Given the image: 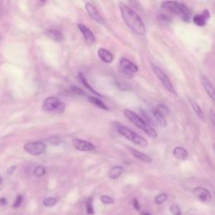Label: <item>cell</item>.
Masks as SVG:
<instances>
[{"mask_svg": "<svg viewBox=\"0 0 215 215\" xmlns=\"http://www.w3.org/2000/svg\"><path fill=\"white\" fill-rule=\"evenodd\" d=\"M140 215H150V213H147V212H144V213H140Z\"/></svg>", "mask_w": 215, "mask_h": 215, "instance_id": "obj_38", "label": "cell"}, {"mask_svg": "<svg viewBox=\"0 0 215 215\" xmlns=\"http://www.w3.org/2000/svg\"><path fill=\"white\" fill-rule=\"evenodd\" d=\"M190 103H191V106H192V108H193V111H194L195 113L197 114V116L200 119L203 120L204 114H203V110H202V108L200 107V105H199L197 102L193 101V100H192V99H190Z\"/></svg>", "mask_w": 215, "mask_h": 215, "instance_id": "obj_20", "label": "cell"}, {"mask_svg": "<svg viewBox=\"0 0 215 215\" xmlns=\"http://www.w3.org/2000/svg\"><path fill=\"white\" fill-rule=\"evenodd\" d=\"M128 149H129V151L131 152L132 155L135 158H137L138 160H141L143 162H146V163H150L152 161V159L148 155H146L145 153H143L141 151H139V150L134 149L132 147H128Z\"/></svg>", "mask_w": 215, "mask_h": 215, "instance_id": "obj_14", "label": "cell"}, {"mask_svg": "<svg viewBox=\"0 0 215 215\" xmlns=\"http://www.w3.org/2000/svg\"><path fill=\"white\" fill-rule=\"evenodd\" d=\"M201 82H202V84L203 86L204 90L210 97L212 101H214V89H213V86L211 82L204 76H201Z\"/></svg>", "mask_w": 215, "mask_h": 215, "instance_id": "obj_13", "label": "cell"}, {"mask_svg": "<svg viewBox=\"0 0 215 215\" xmlns=\"http://www.w3.org/2000/svg\"><path fill=\"white\" fill-rule=\"evenodd\" d=\"M173 156L180 160H185L188 157V152L182 146H176L173 149Z\"/></svg>", "mask_w": 215, "mask_h": 215, "instance_id": "obj_16", "label": "cell"}, {"mask_svg": "<svg viewBox=\"0 0 215 215\" xmlns=\"http://www.w3.org/2000/svg\"><path fill=\"white\" fill-rule=\"evenodd\" d=\"M88 101L91 102V103L94 104L95 106H97V107L99 108V109H103V110H109L108 106H106L104 102H102V101H101V100H100L99 99H98V98L94 97V96L88 97Z\"/></svg>", "mask_w": 215, "mask_h": 215, "instance_id": "obj_19", "label": "cell"}, {"mask_svg": "<svg viewBox=\"0 0 215 215\" xmlns=\"http://www.w3.org/2000/svg\"><path fill=\"white\" fill-rule=\"evenodd\" d=\"M72 91L74 92L75 93H77V94L86 96V92H85L82 89H81L80 88H77L76 86H72Z\"/></svg>", "mask_w": 215, "mask_h": 215, "instance_id": "obj_33", "label": "cell"}, {"mask_svg": "<svg viewBox=\"0 0 215 215\" xmlns=\"http://www.w3.org/2000/svg\"><path fill=\"white\" fill-rule=\"evenodd\" d=\"M161 6L164 9H166L167 11L179 16L184 21L186 22L189 21V10L184 4L178 3V2L166 1V2H163L161 4Z\"/></svg>", "mask_w": 215, "mask_h": 215, "instance_id": "obj_4", "label": "cell"}, {"mask_svg": "<svg viewBox=\"0 0 215 215\" xmlns=\"http://www.w3.org/2000/svg\"><path fill=\"white\" fill-rule=\"evenodd\" d=\"M22 202H23V197L21 196V195H18V196H17V197L15 198V203H14L13 207H14V208H18V207L21 205Z\"/></svg>", "mask_w": 215, "mask_h": 215, "instance_id": "obj_32", "label": "cell"}, {"mask_svg": "<svg viewBox=\"0 0 215 215\" xmlns=\"http://www.w3.org/2000/svg\"><path fill=\"white\" fill-rule=\"evenodd\" d=\"M98 55H99V57L104 63H111L113 62V54L110 52V51H107L105 49L103 48H100L99 49L98 51Z\"/></svg>", "mask_w": 215, "mask_h": 215, "instance_id": "obj_15", "label": "cell"}, {"mask_svg": "<svg viewBox=\"0 0 215 215\" xmlns=\"http://www.w3.org/2000/svg\"><path fill=\"white\" fill-rule=\"evenodd\" d=\"M24 149L27 153L30 154L32 156H39L45 151L46 146L42 141H35V142H29L25 144Z\"/></svg>", "mask_w": 215, "mask_h": 215, "instance_id": "obj_8", "label": "cell"}, {"mask_svg": "<svg viewBox=\"0 0 215 215\" xmlns=\"http://www.w3.org/2000/svg\"><path fill=\"white\" fill-rule=\"evenodd\" d=\"M7 204V200L4 197H0V206H5Z\"/></svg>", "mask_w": 215, "mask_h": 215, "instance_id": "obj_36", "label": "cell"}, {"mask_svg": "<svg viewBox=\"0 0 215 215\" xmlns=\"http://www.w3.org/2000/svg\"><path fill=\"white\" fill-rule=\"evenodd\" d=\"M15 170H16V166H11L10 168H8L7 171L8 175H12V174L15 172Z\"/></svg>", "mask_w": 215, "mask_h": 215, "instance_id": "obj_35", "label": "cell"}, {"mask_svg": "<svg viewBox=\"0 0 215 215\" xmlns=\"http://www.w3.org/2000/svg\"><path fill=\"white\" fill-rule=\"evenodd\" d=\"M119 70L124 77L130 78L138 72V66L128 59H121L119 62Z\"/></svg>", "mask_w": 215, "mask_h": 215, "instance_id": "obj_7", "label": "cell"}, {"mask_svg": "<svg viewBox=\"0 0 215 215\" xmlns=\"http://www.w3.org/2000/svg\"><path fill=\"white\" fill-rule=\"evenodd\" d=\"M193 193L196 197L202 202H208L212 199V196L210 192L208 189L202 187V186H197L193 189Z\"/></svg>", "mask_w": 215, "mask_h": 215, "instance_id": "obj_12", "label": "cell"}, {"mask_svg": "<svg viewBox=\"0 0 215 215\" xmlns=\"http://www.w3.org/2000/svg\"><path fill=\"white\" fill-rule=\"evenodd\" d=\"M57 203V199L55 197H47L43 201V204L45 207H53Z\"/></svg>", "mask_w": 215, "mask_h": 215, "instance_id": "obj_26", "label": "cell"}, {"mask_svg": "<svg viewBox=\"0 0 215 215\" xmlns=\"http://www.w3.org/2000/svg\"><path fill=\"white\" fill-rule=\"evenodd\" d=\"M151 66H152V70H153V72H155V74H156V76L157 78L160 80L161 84L164 86L165 88H166V90H168L170 92H171V93L176 94V92L175 88H174L173 85L171 83L170 78L167 77V75H166L162 70L160 69L159 66H157L156 65L151 64Z\"/></svg>", "mask_w": 215, "mask_h": 215, "instance_id": "obj_6", "label": "cell"}, {"mask_svg": "<svg viewBox=\"0 0 215 215\" xmlns=\"http://www.w3.org/2000/svg\"><path fill=\"white\" fill-rule=\"evenodd\" d=\"M124 114H125V116L127 117L128 119L131 121L135 126H137L139 129H141L142 131L145 132L148 136L151 137V138L156 137V130L151 125H149V124L146 122V120H145L141 117H139L138 114H136V113H135L133 111L129 109H124Z\"/></svg>", "mask_w": 215, "mask_h": 215, "instance_id": "obj_2", "label": "cell"}, {"mask_svg": "<svg viewBox=\"0 0 215 215\" xmlns=\"http://www.w3.org/2000/svg\"><path fill=\"white\" fill-rule=\"evenodd\" d=\"M100 199L102 201V203L104 204H111L113 203V202H114L112 197H109V196H107V195H102Z\"/></svg>", "mask_w": 215, "mask_h": 215, "instance_id": "obj_30", "label": "cell"}, {"mask_svg": "<svg viewBox=\"0 0 215 215\" xmlns=\"http://www.w3.org/2000/svg\"><path fill=\"white\" fill-rule=\"evenodd\" d=\"M213 116H214V112H213V110L211 109V111H210V118H211V122L213 125H214V119H213Z\"/></svg>", "mask_w": 215, "mask_h": 215, "instance_id": "obj_37", "label": "cell"}, {"mask_svg": "<svg viewBox=\"0 0 215 215\" xmlns=\"http://www.w3.org/2000/svg\"><path fill=\"white\" fill-rule=\"evenodd\" d=\"M78 79H79V81H80L81 82H82V83L83 84L84 86L86 87V88H88V90L91 92L94 93L95 95H97V96H99V97H100V96H101V94H99L98 92L95 91L94 89H93V88H92L91 86L89 85V83L88 82V81L86 80L85 77H84L83 75H82V73H79V74H78Z\"/></svg>", "mask_w": 215, "mask_h": 215, "instance_id": "obj_22", "label": "cell"}, {"mask_svg": "<svg viewBox=\"0 0 215 215\" xmlns=\"http://www.w3.org/2000/svg\"><path fill=\"white\" fill-rule=\"evenodd\" d=\"M166 198H167L166 194H165V193H160V194H159L158 196L156 197V198H155V202H156V203L158 204V205H160V204L164 203L165 202H166Z\"/></svg>", "mask_w": 215, "mask_h": 215, "instance_id": "obj_27", "label": "cell"}, {"mask_svg": "<svg viewBox=\"0 0 215 215\" xmlns=\"http://www.w3.org/2000/svg\"><path fill=\"white\" fill-rule=\"evenodd\" d=\"M115 129L119 135L124 136V138H126L129 140H130L131 142L135 143V145H137V146H141V147H146V146H148V141L143 136L136 134L135 132L129 129V128L122 125V124L116 123L115 124Z\"/></svg>", "mask_w": 215, "mask_h": 215, "instance_id": "obj_3", "label": "cell"}, {"mask_svg": "<svg viewBox=\"0 0 215 215\" xmlns=\"http://www.w3.org/2000/svg\"><path fill=\"white\" fill-rule=\"evenodd\" d=\"M78 29L81 31V33L82 34V36H83L86 44L89 45V46H91V45L94 44L95 37L92 32L91 31V29L88 28L86 25H82V24L78 25Z\"/></svg>", "mask_w": 215, "mask_h": 215, "instance_id": "obj_11", "label": "cell"}, {"mask_svg": "<svg viewBox=\"0 0 215 215\" xmlns=\"http://www.w3.org/2000/svg\"><path fill=\"white\" fill-rule=\"evenodd\" d=\"M65 104L56 97H48L43 102V110L46 112H57L63 113L65 109Z\"/></svg>", "mask_w": 215, "mask_h": 215, "instance_id": "obj_5", "label": "cell"}, {"mask_svg": "<svg viewBox=\"0 0 215 215\" xmlns=\"http://www.w3.org/2000/svg\"><path fill=\"white\" fill-rule=\"evenodd\" d=\"M158 21L160 22V25H167L170 22V18L167 15H160L158 16Z\"/></svg>", "mask_w": 215, "mask_h": 215, "instance_id": "obj_29", "label": "cell"}, {"mask_svg": "<svg viewBox=\"0 0 215 215\" xmlns=\"http://www.w3.org/2000/svg\"><path fill=\"white\" fill-rule=\"evenodd\" d=\"M45 174V168L43 166H37L34 170V175L37 177H40Z\"/></svg>", "mask_w": 215, "mask_h": 215, "instance_id": "obj_25", "label": "cell"}, {"mask_svg": "<svg viewBox=\"0 0 215 215\" xmlns=\"http://www.w3.org/2000/svg\"><path fill=\"white\" fill-rule=\"evenodd\" d=\"M85 8L88 12V14L89 16L91 17L94 21L97 23H99V25H104V19L102 18V17L100 15L99 12L98 11V9L93 6L90 2H86L85 3Z\"/></svg>", "mask_w": 215, "mask_h": 215, "instance_id": "obj_9", "label": "cell"}, {"mask_svg": "<svg viewBox=\"0 0 215 215\" xmlns=\"http://www.w3.org/2000/svg\"><path fill=\"white\" fill-rule=\"evenodd\" d=\"M170 211L171 212V213L173 215H181L182 212L180 209V207L176 203H174L170 207Z\"/></svg>", "mask_w": 215, "mask_h": 215, "instance_id": "obj_28", "label": "cell"}, {"mask_svg": "<svg viewBox=\"0 0 215 215\" xmlns=\"http://www.w3.org/2000/svg\"><path fill=\"white\" fill-rule=\"evenodd\" d=\"M72 146L75 149L80 151H91L95 149V146L92 143L84 140V139H73Z\"/></svg>", "mask_w": 215, "mask_h": 215, "instance_id": "obj_10", "label": "cell"}, {"mask_svg": "<svg viewBox=\"0 0 215 215\" xmlns=\"http://www.w3.org/2000/svg\"><path fill=\"white\" fill-rule=\"evenodd\" d=\"M124 172V168L120 166H113L109 171V177L111 179L119 178L123 173Z\"/></svg>", "mask_w": 215, "mask_h": 215, "instance_id": "obj_18", "label": "cell"}, {"mask_svg": "<svg viewBox=\"0 0 215 215\" xmlns=\"http://www.w3.org/2000/svg\"><path fill=\"white\" fill-rule=\"evenodd\" d=\"M2 182H3V178H2V176H0V185L2 184Z\"/></svg>", "mask_w": 215, "mask_h": 215, "instance_id": "obj_39", "label": "cell"}, {"mask_svg": "<svg viewBox=\"0 0 215 215\" xmlns=\"http://www.w3.org/2000/svg\"><path fill=\"white\" fill-rule=\"evenodd\" d=\"M87 213L88 214L92 215L94 213V210L92 208V199L90 198L89 200L87 202Z\"/></svg>", "mask_w": 215, "mask_h": 215, "instance_id": "obj_31", "label": "cell"}, {"mask_svg": "<svg viewBox=\"0 0 215 215\" xmlns=\"http://www.w3.org/2000/svg\"><path fill=\"white\" fill-rule=\"evenodd\" d=\"M206 21H207V19H206V18H205L203 15H195L194 18H193V22H194V24H195L196 25L200 26V27L205 25H206Z\"/></svg>", "mask_w": 215, "mask_h": 215, "instance_id": "obj_23", "label": "cell"}, {"mask_svg": "<svg viewBox=\"0 0 215 215\" xmlns=\"http://www.w3.org/2000/svg\"><path fill=\"white\" fill-rule=\"evenodd\" d=\"M46 35L49 38H51V40L57 41V42L62 41L63 38H64L62 32L58 29H49L46 31Z\"/></svg>", "mask_w": 215, "mask_h": 215, "instance_id": "obj_17", "label": "cell"}, {"mask_svg": "<svg viewBox=\"0 0 215 215\" xmlns=\"http://www.w3.org/2000/svg\"><path fill=\"white\" fill-rule=\"evenodd\" d=\"M119 6L121 16L124 24L131 29L134 33L137 34L139 35H145L146 26L138 14H136L135 10H133L129 5L123 2H119Z\"/></svg>", "mask_w": 215, "mask_h": 215, "instance_id": "obj_1", "label": "cell"}, {"mask_svg": "<svg viewBox=\"0 0 215 215\" xmlns=\"http://www.w3.org/2000/svg\"><path fill=\"white\" fill-rule=\"evenodd\" d=\"M155 110L156 111L157 113H160V115H162L164 118L166 116V115H168V113H169L168 108L166 106L163 105V104H158V105L156 106V108L155 109Z\"/></svg>", "mask_w": 215, "mask_h": 215, "instance_id": "obj_24", "label": "cell"}, {"mask_svg": "<svg viewBox=\"0 0 215 215\" xmlns=\"http://www.w3.org/2000/svg\"><path fill=\"white\" fill-rule=\"evenodd\" d=\"M133 206H134V208H135L136 210L139 211V208H140V207H139V203L138 200H137L136 198L133 199Z\"/></svg>", "mask_w": 215, "mask_h": 215, "instance_id": "obj_34", "label": "cell"}, {"mask_svg": "<svg viewBox=\"0 0 215 215\" xmlns=\"http://www.w3.org/2000/svg\"><path fill=\"white\" fill-rule=\"evenodd\" d=\"M152 116H153L154 119L156 122L157 124H159L161 127H166V121L165 119V118L162 115H160V113H157L156 111L153 109L151 111Z\"/></svg>", "mask_w": 215, "mask_h": 215, "instance_id": "obj_21", "label": "cell"}]
</instances>
